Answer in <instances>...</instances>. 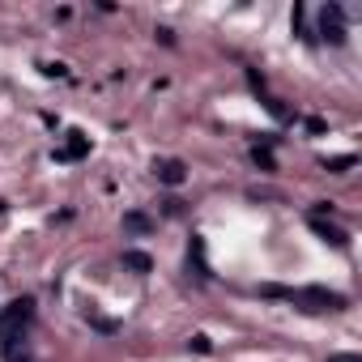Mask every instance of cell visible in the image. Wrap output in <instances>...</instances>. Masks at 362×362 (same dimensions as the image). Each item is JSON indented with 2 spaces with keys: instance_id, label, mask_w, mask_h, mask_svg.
<instances>
[{
  "instance_id": "5b68a950",
  "label": "cell",
  "mask_w": 362,
  "mask_h": 362,
  "mask_svg": "<svg viewBox=\"0 0 362 362\" xmlns=\"http://www.w3.org/2000/svg\"><path fill=\"white\" fill-rule=\"evenodd\" d=\"M153 175L162 179V184H184V162H179V158H162V162H153Z\"/></svg>"
},
{
  "instance_id": "7c38bea8",
  "label": "cell",
  "mask_w": 362,
  "mask_h": 362,
  "mask_svg": "<svg viewBox=\"0 0 362 362\" xmlns=\"http://www.w3.org/2000/svg\"><path fill=\"white\" fill-rule=\"evenodd\" d=\"M345 166H354V158H332L328 162V170H345Z\"/></svg>"
},
{
  "instance_id": "ba28073f",
  "label": "cell",
  "mask_w": 362,
  "mask_h": 362,
  "mask_svg": "<svg viewBox=\"0 0 362 362\" xmlns=\"http://www.w3.org/2000/svg\"><path fill=\"white\" fill-rule=\"evenodd\" d=\"M18 341H22V337H9V341H5V362H26V358H30L26 345H18Z\"/></svg>"
},
{
  "instance_id": "7a4b0ae2",
  "label": "cell",
  "mask_w": 362,
  "mask_h": 362,
  "mask_svg": "<svg viewBox=\"0 0 362 362\" xmlns=\"http://www.w3.org/2000/svg\"><path fill=\"white\" fill-rule=\"evenodd\" d=\"M30 303L26 298H18V303H9L5 311H0V341H9V337H22V328L30 324Z\"/></svg>"
},
{
  "instance_id": "277c9868",
  "label": "cell",
  "mask_w": 362,
  "mask_h": 362,
  "mask_svg": "<svg viewBox=\"0 0 362 362\" xmlns=\"http://www.w3.org/2000/svg\"><path fill=\"white\" fill-rule=\"evenodd\" d=\"M307 222H311V230H315V235H320V239H328V243H332V247H345V230H341V226H337V222H328V218H324V214H320V209H315V214H311V218H307Z\"/></svg>"
},
{
  "instance_id": "4fadbf2b",
  "label": "cell",
  "mask_w": 362,
  "mask_h": 362,
  "mask_svg": "<svg viewBox=\"0 0 362 362\" xmlns=\"http://www.w3.org/2000/svg\"><path fill=\"white\" fill-rule=\"evenodd\" d=\"M328 362H362V358H358V354H332Z\"/></svg>"
},
{
  "instance_id": "9c48e42d",
  "label": "cell",
  "mask_w": 362,
  "mask_h": 362,
  "mask_svg": "<svg viewBox=\"0 0 362 362\" xmlns=\"http://www.w3.org/2000/svg\"><path fill=\"white\" fill-rule=\"evenodd\" d=\"M124 226H128V230H149V218H141V214H128V218H124Z\"/></svg>"
},
{
  "instance_id": "8992f818",
  "label": "cell",
  "mask_w": 362,
  "mask_h": 362,
  "mask_svg": "<svg viewBox=\"0 0 362 362\" xmlns=\"http://www.w3.org/2000/svg\"><path fill=\"white\" fill-rule=\"evenodd\" d=\"M81 153H90V141H86L81 132H69V141H64L60 158H81Z\"/></svg>"
},
{
  "instance_id": "52a82bcc",
  "label": "cell",
  "mask_w": 362,
  "mask_h": 362,
  "mask_svg": "<svg viewBox=\"0 0 362 362\" xmlns=\"http://www.w3.org/2000/svg\"><path fill=\"white\" fill-rule=\"evenodd\" d=\"M124 264L136 269V273H149V269H153V260H149L145 252H124Z\"/></svg>"
},
{
  "instance_id": "30bf717a",
  "label": "cell",
  "mask_w": 362,
  "mask_h": 362,
  "mask_svg": "<svg viewBox=\"0 0 362 362\" xmlns=\"http://www.w3.org/2000/svg\"><path fill=\"white\" fill-rule=\"evenodd\" d=\"M252 158H256L260 166H269V170H273V153H269V149H252Z\"/></svg>"
},
{
  "instance_id": "8fae6325",
  "label": "cell",
  "mask_w": 362,
  "mask_h": 362,
  "mask_svg": "<svg viewBox=\"0 0 362 362\" xmlns=\"http://www.w3.org/2000/svg\"><path fill=\"white\" fill-rule=\"evenodd\" d=\"M192 349H197V354H209L214 345H209V337H201V332H197V337H192Z\"/></svg>"
},
{
  "instance_id": "6da1fadb",
  "label": "cell",
  "mask_w": 362,
  "mask_h": 362,
  "mask_svg": "<svg viewBox=\"0 0 362 362\" xmlns=\"http://www.w3.org/2000/svg\"><path fill=\"white\" fill-rule=\"evenodd\" d=\"M264 294H281V298H290V303H298V307H307V311H341L345 307V298L341 294H332V290H264Z\"/></svg>"
},
{
  "instance_id": "3957f363",
  "label": "cell",
  "mask_w": 362,
  "mask_h": 362,
  "mask_svg": "<svg viewBox=\"0 0 362 362\" xmlns=\"http://www.w3.org/2000/svg\"><path fill=\"white\" fill-rule=\"evenodd\" d=\"M345 35H349V30H345V9H341V5H324V9H320V39L332 43V47H341Z\"/></svg>"
}]
</instances>
